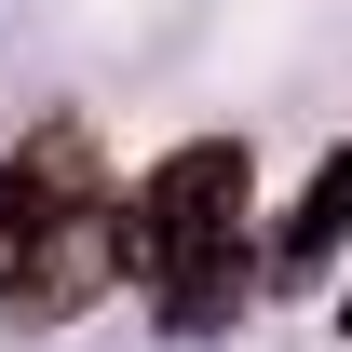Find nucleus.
I'll return each mask as SVG.
<instances>
[{
    "mask_svg": "<svg viewBox=\"0 0 352 352\" xmlns=\"http://www.w3.org/2000/svg\"><path fill=\"white\" fill-rule=\"evenodd\" d=\"M244 135H190L176 163H149V190H135V217H122V258L163 285L176 325H217V271H244L230 244H244Z\"/></svg>",
    "mask_w": 352,
    "mask_h": 352,
    "instance_id": "nucleus-1",
    "label": "nucleus"
},
{
    "mask_svg": "<svg viewBox=\"0 0 352 352\" xmlns=\"http://www.w3.org/2000/svg\"><path fill=\"white\" fill-rule=\"evenodd\" d=\"M109 285H122V217H109V204H41V230H28V285H14V311H28V325H68V311H95L109 298Z\"/></svg>",
    "mask_w": 352,
    "mask_h": 352,
    "instance_id": "nucleus-2",
    "label": "nucleus"
},
{
    "mask_svg": "<svg viewBox=\"0 0 352 352\" xmlns=\"http://www.w3.org/2000/svg\"><path fill=\"white\" fill-rule=\"evenodd\" d=\"M339 230H352V149H325V176L298 190V217H285V244H271V285H311Z\"/></svg>",
    "mask_w": 352,
    "mask_h": 352,
    "instance_id": "nucleus-3",
    "label": "nucleus"
},
{
    "mask_svg": "<svg viewBox=\"0 0 352 352\" xmlns=\"http://www.w3.org/2000/svg\"><path fill=\"white\" fill-rule=\"evenodd\" d=\"M28 230H41V204H28L14 163H0V311H14V285H28Z\"/></svg>",
    "mask_w": 352,
    "mask_h": 352,
    "instance_id": "nucleus-4",
    "label": "nucleus"
}]
</instances>
